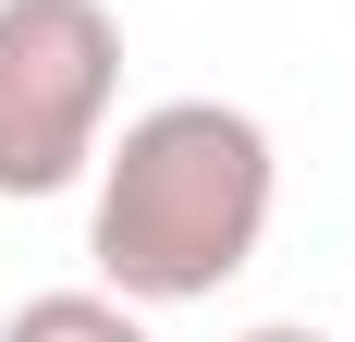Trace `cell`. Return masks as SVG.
<instances>
[{
	"label": "cell",
	"mask_w": 355,
	"mask_h": 342,
	"mask_svg": "<svg viewBox=\"0 0 355 342\" xmlns=\"http://www.w3.org/2000/svg\"><path fill=\"white\" fill-rule=\"evenodd\" d=\"M233 342H331V330H306V318H257V330H233Z\"/></svg>",
	"instance_id": "cell-4"
},
{
	"label": "cell",
	"mask_w": 355,
	"mask_h": 342,
	"mask_svg": "<svg viewBox=\"0 0 355 342\" xmlns=\"http://www.w3.org/2000/svg\"><path fill=\"white\" fill-rule=\"evenodd\" d=\"M98 208L86 257L123 306H209L220 281L257 269L270 208H282V147L233 98H159L98 147Z\"/></svg>",
	"instance_id": "cell-1"
},
{
	"label": "cell",
	"mask_w": 355,
	"mask_h": 342,
	"mask_svg": "<svg viewBox=\"0 0 355 342\" xmlns=\"http://www.w3.org/2000/svg\"><path fill=\"white\" fill-rule=\"evenodd\" d=\"M123 12L110 0H0V196H62L110 147Z\"/></svg>",
	"instance_id": "cell-2"
},
{
	"label": "cell",
	"mask_w": 355,
	"mask_h": 342,
	"mask_svg": "<svg viewBox=\"0 0 355 342\" xmlns=\"http://www.w3.org/2000/svg\"><path fill=\"white\" fill-rule=\"evenodd\" d=\"M0 342H159V330H147V306H123L110 281H86V294H25V306L0 318Z\"/></svg>",
	"instance_id": "cell-3"
}]
</instances>
